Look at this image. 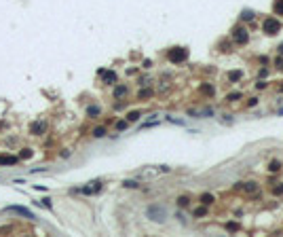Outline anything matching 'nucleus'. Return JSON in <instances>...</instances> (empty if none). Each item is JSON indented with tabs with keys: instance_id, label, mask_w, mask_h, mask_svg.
Returning <instances> with one entry per match:
<instances>
[{
	"instance_id": "nucleus-22",
	"label": "nucleus",
	"mask_w": 283,
	"mask_h": 237,
	"mask_svg": "<svg viewBox=\"0 0 283 237\" xmlns=\"http://www.w3.org/2000/svg\"><path fill=\"white\" fill-rule=\"evenodd\" d=\"M150 95H152V89H142L140 91V100L142 97H150Z\"/></svg>"
},
{
	"instance_id": "nucleus-15",
	"label": "nucleus",
	"mask_w": 283,
	"mask_h": 237,
	"mask_svg": "<svg viewBox=\"0 0 283 237\" xmlns=\"http://www.w3.org/2000/svg\"><path fill=\"white\" fill-rule=\"evenodd\" d=\"M123 186H127V189H137L140 184H137L135 180H125V182H123Z\"/></svg>"
},
{
	"instance_id": "nucleus-29",
	"label": "nucleus",
	"mask_w": 283,
	"mask_h": 237,
	"mask_svg": "<svg viewBox=\"0 0 283 237\" xmlns=\"http://www.w3.org/2000/svg\"><path fill=\"white\" fill-rule=\"evenodd\" d=\"M226 229H228V231H237V229H239V226H237L235 222H228V225H226Z\"/></svg>"
},
{
	"instance_id": "nucleus-12",
	"label": "nucleus",
	"mask_w": 283,
	"mask_h": 237,
	"mask_svg": "<svg viewBox=\"0 0 283 237\" xmlns=\"http://www.w3.org/2000/svg\"><path fill=\"white\" fill-rule=\"evenodd\" d=\"M99 112H102V108H99V106H89V108H87V114H89V117H97Z\"/></svg>"
},
{
	"instance_id": "nucleus-20",
	"label": "nucleus",
	"mask_w": 283,
	"mask_h": 237,
	"mask_svg": "<svg viewBox=\"0 0 283 237\" xmlns=\"http://www.w3.org/2000/svg\"><path fill=\"white\" fill-rule=\"evenodd\" d=\"M268 169H271V172H279V169H281V163H279V161H272L271 165H268Z\"/></svg>"
},
{
	"instance_id": "nucleus-2",
	"label": "nucleus",
	"mask_w": 283,
	"mask_h": 237,
	"mask_svg": "<svg viewBox=\"0 0 283 237\" xmlns=\"http://www.w3.org/2000/svg\"><path fill=\"white\" fill-rule=\"evenodd\" d=\"M169 61L171 64H182V61H186V57H188V49H184V47H176V49H171L169 51Z\"/></svg>"
},
{
	"instance_id": "nucleus-16",
	"label": "nucleus",
	"mask_w": 283,
	"mask_h": 237,
	"mask_svg": "<svg viewBox=\"0 0 283 237\" xmlns=\"http://www.w3.org/2000/svg\"><path fill=\"white\" fill-rule=\"evenodd\" d=\"M30 157H32V148H24L19 154V159H30Z\"/></svg>"
},
{
	"instance_id": "nucleus-1",
	"label": "nucleus",
	"mask_w": 283,
	"mask_h": 237,
	"mask_svg": "<svg viewBox=\"0 0 283 237\" xmlns=\"http://www.w3.org/2000/svg\"><path fill=\"white\" fill-rule=\"evenodd\" d=\"M146 216H148L152 222H165V220H167V210H165V205L152 203V205H148V210H146Z\"/></svg>"
},
{
	"instance_id": "nucleus-5",
	"label": "nucleus",
	"mask_w": 283,
	"mask_h": 237,
	"mask_svg": "<svg viewBox=\"0 0 283 237\" xmlns=\"http://www.w3.org/2000/svg\"><path fill=\"white\" fill-rule=\"evenodd\" d=\"M233 38H235V42H239V45H245L249 40V34L245 28H235V34H233Z\"/></svg>"
},
{
	"instance_id": "nucleus-7",
	"label": "nucleus",
	"mask_w": 283,
	"mask_h": 237,
	"mask_svg": "<svg viewBox=\"0 0 283 237\" xmlns=\"http://www.w3.org/2000/svg\"><path fill=\"white\" fill-rule=\"evenodd\" d=\"M19 161V157H11V154H2L0 157V165H15Z\"/></svg>"
},
{
	"instance_id": "nucleus-25",
	"label": "nucleus",
	"mask_w": 283,
	"mask_h": 237,
	"mask_svg": "<svg viewBox=\"0 0 283 237\" xmlns=\"http://www.w3.org/2000/svg\"><path fill=\"white\" fill-rule=\"evenodd\" d=\"M205 214H207L205 208H197V210H194V216H205Z\"/></svg>"
},
{
	"instance_id": "nucleus-26",
	"label": "nucleus",
	"mask_w": 283,
	"mask_h": 237,
	"mask_svg": "<svg viewBox=\"0 0 283 237\" xmlns=\"http://www.w3.org/2000/svg\"><path fill=\"white\" fill-rule=\"evenodd\" d=\"M203 93H209V95H211V93H213V87H211V85H203Z\"/></svg>"
},
{
	"instance_id": "nucleus-3",
	"label": "nucleus",
	"mask_w": 283,
	"mask_h": 237,
	"mask_svg": "<svg viewBox=\"0 0 283 237\" xmlns=\"http://www.w3.org/2000/svg\"><path fill=\"white\" fill-rule=\"evenodd\" d=\"M262 30H264L266 34H277V32L281 30V24H279V19H275V17H268V19H264V24H262Z\"/></svg>"
},
{
	"instance_id": "nucleus-18",
	"label": "nucleus",
	"mask_w": 283,
	"mask_h": 237,
	"mask_svg": "<svg viewBox=\"0 0 283 237\" xmlns=\"http://www.w3.org/2000/svg\"><path fill=\"white\" fill-rule=\"evenodd\" d=\"M211 201H213L211 195H203V197H201V203H203V205H209Z\"/></svg>"
},
{
	"instance_id": "nucleus-6",
	"label": "nucleus",
	"mask_w": 283,
	"mask_h": 237,
	"mask_svg": "<svg viewBox=\"0 0 283 237\" xmlns=\"http://www.w3.org/2000/svg\"><path fill=\"white\" fill-rule=\"evenodd\" d=\"M237 189L251 195V193H258V184L256 182H241V184H237Z\"/></svg>"
},
{
	"instance_id": "nucleus-30",
	"label": "nucleus",
	"mask_w": 283,
	"mask_h": 237,
	"mask_svg": "<svg viewBox=\"0 0 283 237\" xmlns=\"http://www.w3.org/2000/svg\"><path fill=\"white\" fill-rule=\"evenodd\" d=\"M279 53H281V55H283V45H279Z\"/></svg>"
},
{
	"instance_id": "nucleus-8",
	"label": "nucleus",
	"mask_w": 283,
	"mask_h": 237,
	"mask_svg": "<svg viewBox=\"0 0 283 237\" xmlns=\"http://www.w3.org/2000/svg\"><path fill=\"white\" fill-rule=\"evenodd\" d=\"M47 129V125L45 123H32V127H30V131L34 133V136H42V131Z\"/></svg>"
},
{
	"instance_id": "nucleus-10",
	"label": "nucleus",
	"mask_w": 283,
	"mask_h": 237,
	"mask_svg": "<svg viewBox=\"0 0 283 237\" xmlns=\"http://www.w3.org/2000/svg\"><path fill=\"white\" fill-rule=\"evenodd\" d=\"M102 74H104V83H108V85H112L116 81V74H114V72H102Z\"/></svg>"
},
{
	"instance_id": "nucleus-4",
	"label": "nucleus",
	"mask_w": 283,
	"mask_h": 237,
	"mask_svg": "<svg viewBox=\"0 0 283 237\" xmlns=\"http://www.w3.org/2000/svg\"><path fill=\"white\" fill-rule=\"evenodd\" d=\"M7 212H13V214H17V216H24V218H36L34 214L30 212L28 208H24V205H9Z\"/></svg>"
},
{
	"instance_id": "nucleus-28",
	"label": "nucleus",
	"mask_w": 283,
	"mask_h": 237,
	"mask_svg": "<svg viewBox=\"0 0 283 237\" xmlns=\"http://www.w3.org/2000/svg\"><path fill=\"white\" fill-rule=\"evenodd\" d=\"M241 17H243V19H251L254 15H251V11H243V13H241Z\"/></svg>"
},
{
	"instance_id": "nucleus-23",
	"label": "nucleus",
	"mask_w": 283,
	"mask_h": 237,
	"mask_svg": "<svg viewBox=\"0 0 283 237\" xmlns=\"http://www.w3.org/2000/svg\"><path fill=\"white\" fill-rule=\"evenodd\" d=\"M272 195H283V184H279V186H272Z\"/></svg>"
},
{
	"instance_id": "nucleus-21",
	"label": "nucleus",
	"mask_w": 283,
	"mask_h": 237,
	"mask_svg": "<svg viewBox=\"0 0 283 237\" xmlns=\"http://www.w3.org/2000/svg\"><path fill=\"white\" fill-rule=\"evenodd\" d=\"M40 205H42V208H47V210H51V197H45V199H40Z\"/></svg>"
},
{
	"instance_id": "nucleus-9",
	"label": "nucleus",
	"mask_w": 283,
	"mask_h": 237,
	"mask_svg": "<svg viewBox=\"0 0 283 237\" xmlns=\"http://www.w3.org/2000/svg\"><path fill=\"white\" fill-rule=\"evenodd\" d=\"M241 78H243V72H241V70L228 72V81H230V83H237V81H241Z\"/></svg>"
},
{
	"instance_id": "nucleus-27",
	"label": "nucleus",
	"mask_w": 283,
	"mask_h": 237,
	"mask_svg": "<svg viewBox=\"0 0 283 237\" xmlns=\"http://www.w3.org/2000/svg\"><path fill=\"white\" fill-rule=\"evenodd\" d=\"M116 129H120V131L127 129V121H118V123H116Z\"/></svg>"
},
{
	"instance_id": "nucleus-14",
	"label": "nucleus",
	"mask_w": 283,
	"mask_h": 237,
	"mask_svg": "<svg viewBox=\"0 0 283 237\" xmlns=\"http://www.w3.org/2000/svg\"><path fill=\"white\" fill-rule=\"evenodd\" d=\"M93 136H95V138H104V136H106V129H104V127H95Z\"/></svg>"
},
{
	"instance_id": "nucleus-19",
	"label": "nucleus",
	"mask_w": 283,
	"mask_h": 237,
	"mask_svg": "<svg viewBox=\"0 0 283 237\" xmlns=\"http://www.w3.org/2000/svg\"><path fill=\"white\" fill-rule=\"evenodd\" d=\"M137 118H140V112H137V110H133V112L127 114V121H137Z\"/></svg>"
},
{
	"instance_id": "nucleus-17",
	"label": "nucleus",
	"mask_w": 283,
	"mask_h": 237,
	"mask_svg": "<svg viewBox=\"0 0 283 237\" xmlns=\"http://www.w3.org/2000/svg\"><path fill=\"white\" fill-rule=\"evenodd\" d=\"M239 97H241V93H239V91H235V93H228V95H226V100H228V102H237Z\"/></svg>"
},
{
	"instance_id": "nucleus-13",
	"label": "nucleus",
	"mask_w": 283,
	"mask_h": 237,
	"mask_svg": "<svg viewBox=\"0 0 283 237\" xmlns=\"http://www.w3.org/2000/svg\"><path fill=\"white\" fill-rule=\"evenodd\" d=\"M272 7H275V13H277V15H283V0H275Z\"/></svg>"
},
{
	"instance_id": "nucleus-24",
	"label": "nucleus",
	"mask_w": 283,
	"mask_h": 237,
	"mask_svg": "<svg viewBox=\"0 0 283 237\" xmlns=\"http://www.w3.org/2000/svg\"><path fill=\"white\" fill-rule=\"evenodd\" d=\"M177 203H180V205H182V208H186V205H188V197H180V199H177Z\"/></svg>"
},
{
	"instance_id": "nucleus-11",
	"label": "nucleus",
	"mask_w": 283,
	"mask_h": 237,
	"mask_svg": "<svg viewBox=\"0 0 283 237\" xmlns=\"http://www.w3.org/2000/svg\"><path fill=\"white\" fill-rule=\"evenodd\" d=\"M123 95H127V87H125V85H118L116 89H114V97H123Z\"/></svg>"
}]
</instances>
